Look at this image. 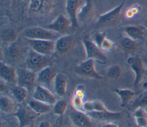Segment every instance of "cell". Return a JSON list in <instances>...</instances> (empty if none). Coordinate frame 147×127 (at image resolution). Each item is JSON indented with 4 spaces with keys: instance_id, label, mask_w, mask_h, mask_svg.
Listing matches in <instances>:
<instances>
[{
    "instance_id": "39",
    "label": "cell",
    "mask_w": 147,
    "mask_h": 127,
    "mask_svg": "<svg viewBox=\"0 0 147 127\" xmlns=\"http://www.w3.org/2000/svg\"><path fill=\"white\" fill-rule=\"evenodd\" d=\"M134 14L132 12V11L131 10V9H128L126 11V16L127 17V18H132L133 16H134Z\"/></svg>"
},
{
    "instance_id": "23",
    "label": "cell",
    "mask_w": 147,
    "mask_h": 127,
    "mask_svg": "<svg viewBox=\"0 0 147 127\" xmlns=\"http://www.w3.org/2000/svg\"><path fill=\"white\" fill-rule=\"evenodd\" d=\"M10 92L14 99L18 103L24 102L28 97V90L24 87L15 84L10 88Z\"/></svg>"
},
{
    "instance_id": "24",
    "label": "cell",
    "mask_w": 147,
    "mask_h": 127,
    "mask_svg": "<svg viewBox=\"0 0 147 127\" xmlns=\"http://www.w3.org/2000/svg\"><path fill=\"white\" fill-rule=\"evenodd\" d=\"M108 109L104 104L99 101H87L83 105V111L86 113L91 111H107Z\"/></svg>"
},
{
    "instance_id": "3",
    "label": "cell",
    "mask_w": 147,
    "mask_h": 127,
    "mask_svg": "<svg viewBox=\"0 0 147 127\" xmlns=\"http://www.w3.org/2000/svg\"><path fill=\"white\" fill-rule=\"evenodd\" d=\"M24 34L26 39L36 40H46L56 41L60 36V34L54 32L51 29L42 27L35 26L26 29Z\"/></svg>"
},
{
    "instance_id": "6",
    "label": "cell",
    "mask_w": 147,
    "mask_h": 127,
    "mask_svg": "<svg viewBox=\"0 0 147 127\" xmlns=\"http://www.w3.org/2000/svg\"><path fill=\"white\" fill-rule=\"evenodd\" d=\"M95 60L91 59H86L75 67V71L77 74L80 76L97 80L102 79L103 76L95 70Z\"/></svg>"
},
{
    "instance_id": "34",
    "label": "cell",
    "mask_w": 147,
    "mask_h": 127,
    "mask_svg": "<svg viewBox=\"0 0 147 127\" xmlns=\"http://www.w3.org/2000/svg\"><path fill=\"white\" fill-rule=\"evenodd\" d=\"M115 48V44L109 39L106 38L100 45V49L107 52L113 51Z\"/></svg>"
},
{
    "instance_id": "31",
    "label": "cell",
    "mask_w": 147,
    "mask_h": 127,
    "mask_svg": "<svg viewBox=\"0 0 147 127\" xmlns=\"http://www.w3.org/2000/svg\"><path fill=\"white\" fill-rule=\"evenodd\" d=\"M67 108V102L66 101L61 99L56 101L54 105H53L52 110L55 114L61 116L63 115Z\"/></svg>"
},
{
    "instance_id": "30",
    "label": "cell",
    "mask_w": 147,
    "mask_h": 127,
    "mask_svg": "<svg viewBox=\"0 0 147 127\" xmlns=\"http://www.w3.org/2000/svg\"><path fill=\"white\" fill-rule=\"evenodd\" d=\"M17 38V32L12 29H7L1 33V40L7 44H11L16 41Z\"/></svg>"
},
{
    "instance_id": "22",
    "label": "cell",
    "mask_w": 147,
    "mask_h": 127,
    "mask_svg": "<svg viewBox=\"0 0 147 127\" xmlns=\"http://www.w3.org/2000/svg\"><path fill=\"white\" fill-rule=\"evenodd\" d=\"M133 117L138 127H147V111L144 107H138L133 110Z\"/></svg>"
},
{
    "instance_id": "40",
    "label": "cell",
    "mask_w": 147,
    "mask_h": 127,
    "mask_svg": "<svg viewBox=\"0 0 147 127\" xmlns=\"http://www.w3.org/2000/svg\"><path fill=\"white\" fill-rule=\"evenodd\" d=\"M102 127H118V126L113 122H108L105 124Z\"/></svg>"
},
{
    "instance_id": "15",
    "label": "cell",
    "mask_w": 147,
    "mask_h": 127,
    "mask_svg": "<svg viewBox=\"0 0 147 127\" xmlns=\"http://www.w3.org/2000/svg\"><path fill=\"white\" fill-rule=\"evenodd\" d=\"M0 76L1 79L5 83L17 84V71L13 67L3 63L2 61H1Z\"/></svg>"
},
{
    "instance_id": "44",
    "label": "cell",
    "mask_w": 147,
    "mask_h": 127,
    "mask_svg": "<svg viewBox=\"0 0 147 127\" xmlns=\"http://www.w3.org/2000/svg\"><path fill=\"white\" fill-rule=\"evenodd\" d=\"M145 63H146V67H147V60H146V61H145Z\"/></svg>"
},
{
    "instance_id": "25",
    "label": "cell",
    "mask_w": 147,
    "mask_h": 127,
    "mask_svg": "<svg viewBox=\"0 0 147 127\" xmlns=\"http://www.w3.org/2000/svg\"><path fill=\"white\" fill-rule=\"evenodd\" d=\"M8 54L10 57L14 61H19L22 56L21 47L16 41L9 44L8 47Z\"/></svg>"
},
{
    "instance_id": "41",
    "label": "cell",
    "mask_w": 147,
    "mask_h": 127,
    "mask_svg": "<svg viewBox=\"0 0 147 127\" xmlns=\"http://www.w3.org/2000/svg\"><path fill=\"white\" fill-rule=\"evenodd\" d=\"M130 9H131V10L132 11V12L134 14H137V13L139 12V11H140V8H139V7H137L136 6L133 7L131 8Z\"/></svg>"
},
{
    "instance_id": "43",
    "label": "cell",
    "mask_w": 147,
    "mask_h": 127,
    "mask_svg": "<svg viewBox=\"0 0 147 127\" xmlns=\"http://www.w3.org/2000/svg\"><path fill=\"white\" fill-rule=\"evenodd\" d=\"M145 47H146V51H147V37H146V41H145Z\"/></svg>"
},
{
    "instance_id": "27",
    "label": "cell",
    "mask_w": 147,
    "mask_h": 127,
    "mask_svg": "<svg viewBox=\"0 0 147 127\" xmlns=\"http://www.w3.org/2000/svg\"><path fill=\"white\" fill-rule=\"evenodd\" d=\"M145 106H147V90H145L130 103V107L133 110L138 107Z\"/></svg>"
},
{
    "instance_id": "36",
    "label": "cell",
    "mask_w": 147,
    "mask_h": 127,
    "mask_svg": "<svg viewBox=\"0 0 147 127\" xmlns=\"http://www.w3.org/2000/svg\"><path fill=\"white\" fill-rule=\"evenodd\" d=\"M74 95L83 99L85 97V90L84 86L82 85L78 86L75 90Z\"/></svg>"
},
{
    "instance_id": "13",
    "label": "cell",
    "mask_w": 147,
    "mask_h": 127,
    "mask_svg": "<svg viewBox=\"0 0 147 127\" xmlns=\"http://www.w3.org/2000/svg\"><path fill=\"white\" fill-rule=\"evenodd\" d=\"M75 44V39L72 36H61L55 41V49L60 53H66L72 48Z\"/></svg>"
},
{
    "instance_id": "5",
    "label": "cell",
    "mask_w": 147,
    "mask_h": 127,
    "mask_svg": "<svg viewBox=\"0 0 147 127\" xmlns=\"http://www.w3.org/2000/svg\"><path fill=\"white\" fill-rule=\"evenodd\" d=\"M17 75L16 84L25 87L28 91L33 88L37 78V73L27 68H20L17 71Z\"/></svg>"
},
{
    "instance_id": "16",
    "label": "cell",
    "mask_w": 147,
    "mask_h": 127,
    "mask_svg": "<svg viewBox=\"0 0 147 127\" xmlns=\"http://www.w3.org/2000/svg\"><path fill=\"white\" fill-rule=\"evenodd\" d=\"M91 118L102 121H111L119 119L122 114V112H114L110 110L102 111H91L86 113Z\"/></svg>"
},
{
    "instance_id": "17",
    "label": "cell",
    "mask_w": 147,
    "mask_h": 127,
    "mask_svg": "<svg viewBox=\"0 0 147 127\" xmlns=\"http://www.w3.org/2000/svg\"><path fill=\"white\" fill-rule=\"evenodd\" d=\"M68 80V75L63 72H57L54 81V91L57 95L62 97L66 94L67 82Z\"/></svg>"
},
{
    "instance_id": "26",
    "label": "cell",
    "mask_w": 147,
    "mask_h": 127,
    "mask_svg": "<svg viewBox=\"0 0 147 127\" xmlns=\"http://www.w3.org/2000/svg\"><path fill=\"white\" fill-rule=\"evenodd\" d=\"M15 109V104L13 100L6 95H1L0 98V109L4 113H11Z\"/></svg>"
},
{
    "instance_id": "28",
    "label": "cell",
    "mask_w": 147,
    "mask_h": 127,
    "mask_svg": "<svg viewBox=\"0 0 147 127\" xmlns=\"http://www.w3.org/2000/svg\"><path fill=\"white\" fill-rule=\"evenodd\" d=\"M91 13H92V6L91 5L90 3L87 1L83 6H82V7L80 8L78 13V14H77L78 22L79 20L84 21V20H87V18L90 17Z\"/></svg>"
},
{
    "instance_id": "14",
    "label": "cell",
    "mask_w": 147,
    "mask_h": 127,
    "mask_svg": "<svg viewBox=\"0 0 147 127\" xmlns=\"http://www.w3.org/2000/svg\"><path fill=\"white\" fill-rule=\"evenodd\" d=\"M69 117L72 122L77 127H91L92 125L91 118L82 111L75 110L70 113Z\"/></svg>"
},
{
    "instance_id": "35",
    "label": "cell",
    "mask_w": 147,
    "mask_h": 127,
    "mask_svg": "<svg viewBox=\"0 0 147 127\" xmlns=\"http://www.w3.org/2000/svg\"><path fill=\"white\" fill-rule=\"evenodd\" d=\"M106 34L105 32H98V33H96L94 35V36L93 41L99 48H100V45L102 44V43L106 38Z\"/></svg>"
},
{
    "instance_id": "12",
    "label": "cell",
    "mask_w": 147,
    "mask_h": 127,
    "mask_svg": "<svg viewBox=\"0 0 147 127\" xmlns=\"http://www.w3.org/2000/svg\"><path fill=\"white\" fill-rule=\"evenodd\" d=\"M57 72L49 66L41 70L37 74L36 81L39 85L44 86H49L54 81Z\"/></svg>"
},
{
    "instance_id": "38",
    "label": "cell",
    "mask_w": 147,
    "mask_h": 127,
    "mask_svg": "<svg viewBox=\"0 0 147 127\" xmlns=\"http://www.w3.org/2000/svg\"><path fill=\"white\" fill-rule=\"evenodd\" d=\"M38 127H51V125L48 121H42L40 123Z\"/></svg>"
},
{
    "instance_id": "37",
    "label": "cell",
    "mask_w": 147,
    "mask_h": 127,
    "mask_svg": "<svg viewBox=\"0 0 147 127\" xmlns=\"http://www.w3.org/2000/svg\"><path fill=\"white\" fill-rule=\"evenodd\" d=\"M142 26L146 29H147V13L144 15V16L143 17L142 19Z\"/></svg>"
},
{
    "instance_id": "2",
    "label": "cell",
    "mask_w": 147,
    "mask_h": 127,
    "mask_svg": "<svg viewBox=\"0 0 147 127\" xmlns=\"http://www.w3.org/2000/svg\"><path fill=\"white\" fill-rule=\"evenodd\" d=\"M49 63L50 60L48 56L38 53L31 49L25 60L26 68L37 74L49 66Z\"/></svg>"
},
{
    "instance_id": "1",
    "label": "cell",
    "mask_w": 147,
    "mask_h": 127,
    "mask_svg": "<svg viewBox=\"0 0 147 127\" xmlns=\"http://www.w3.org/2000/svg\"><path fill=\"white\" fill-rule=\"evenodd\" d=\"M126 0H123L121 3L113 8L112 10L100 15L95 23L97 28H104L115 25L118 21L121 11L124 5Z\"/></svg>"
},
{
    "instance_id": "42",
    "label": "cell",
    "mask_w": 147,
    "mask_h": 127,
    "mask_svg": "<svg viewBox=\"0 0 147 127\" xmlns=\"http://www.w3.org/2000/svg\"><path fill=\"white\" fill-rule=\"evenodd\" d=\"M142 87L145 90H147V81H145L142 83Z\"/></svg>"
},
{
    "instance_id": "32",
    "label": "cell",
    "mask_w": 147,
    "mask_h": 127,
    "mask_svg": "<svg viewBox=\"0 0 147 127\" xmlns=\"http://www.w3.org/2000/svg\"><path fill=\"white\" fill-rule=\"evenodd\" d=\"M122 73L121 67L118 64H114L109 67L106 70V75L111 79H116L119 78Z\"/></svg>"
},
{
    "instance_id": "4",
    "label": "cell",
    "mask_w": 147,
    "mask_h": 127,
    "mask_svg": "<svg viewBox=\"0 0 147 127\" xmlns=\"http://www.w3.org/2000/svg\"><path fill=\"white\" fill-rule=\"evenodd\" d=\"M31 49L41 55L48 56L52 54L55 49V41L27 39Z\"/></svg>"
},
{
    "instance_id": "10",
    "label": "cell",
    "mask_w": 147,
    "mask_h": 127,
    "mask_svg": "<svg viewBox=\"0 0 147 127\" xmlns=\"http://www.w3.org/2000/svg\"><path fill=\"white\" fill-rule=\"evenodd\" d=\"M83 3V0H67L65 11L69 19L71 21L72 27L76 28L78 26L77 14Z\"/></svg>"
},
{
    "instance_id": "18",
    "label": "cell",
    "mask_w": 147,
    "mask_h": 127,
    "mask_svg": "<svg viewBox=\"0 0 147 127\" xmlns=\"http://www.w3.org/2000/svg\"><path fill=\"white\" fill-rule=\"evenodd\" d=\"M13 115L17 118L20 127H26L34 117L28 110L22 107H20Z\"/></svg>"
},
{
    "instance_id": "20",
    "label": "cell",
    "mask_w": 147,
    "mask_h": 127,
    "mask_svg": "<svg viewBox=\"0 0 147 127\" xmlns=\"http://www.w3.org/2000/svg\"><path fill=\"white\" fill-rule=\"evenodd\" d=\"M28 107L32 111L37 115L47 113L52 109L51 105L35 99L30 101L28 102Z\"/></svg>"
},
{
    "instance_id": "8",
    "label": "cell",
    "mask_w": 147,
    "mask_h": 127,
    "mask_svg": "<svg viewBox=\"0 0 147 127\" xmlns=\"http://www.w3.org/2000/svg\"><path fill=\"white\" fill-rule=\"evenodd\" d=\"M127 63L130 65L134 74V85L137 86L141 82L144 74L145 70L142 60L138 56H131L127 58Z\"/></svg>"
},
{
    "instance_id": "21",
    "label": "cell",
    "mask_w": 147,
    "mask_h": 127,
    "mask_svg": "<svg viewBox=\"0 0 147 127\" xmlns=\"http://www.w3.org/2000/svg\"><path fill=\"white\" fill-rule=\"evenodd\" d=\"M143 26L136 25H129L125 28V33L127 37L134 40H142L144 37V30Z\"/></svg>"
},
{
    "instance_id": "7",
    "label": "cell",
    "mask_w": 147,
    "mask_h": 127,
    "mask_svg": "<svg viewBox=\"0 0 147 127\" xmlns=\"http://www.w3.org/2000/svg\"><path fill=\"white\" fill-rule=\"evenodd\" d=\"M86 52V59H94L100 63H105L106 61V57L103 53L99 48L93 41L88 39H84L83 41Z\"/></svg>"
},
{
    "instance_id": "29",
    "label": "cell",
    "mask_w": 147,
    "mask_h": 127,
    "mask_svg": "<svg viewBox=\"0 0 147 127\" xmlns=\"http://www.w3.org/2000/svg\"><path fill=\"white\" fill-rule=\"evenodd\" d=\"M121 44L124 50L127 52H134L138 47V45L136 41L129 37H124L121 41Z\"/></svg>"
},
{
    "instance_id": "33",
    "label": "cell",
    "mask_w": 147,
    "mask_h": 127,
    "mask_svg": "<svg viewBox=\"0 0 147 127\" xmlns=\"http://www.w3.org/2000/svg\"><path fill=\"white\" fill-rule=\"evenodd\" d=\"M71 103L75 110L83 111V105L84 102H83V98L74 95L72 98Z\"/></svg>"
},
{
    "instance_id": "9",
    "label": "cell",
    "mask_w": 147,
    "mask_h": 127,
    "mask_svg": "<svg viewBox=\"0 0 147 127\" xmlns=\"http://www.w3.org/2000/svg\"><path fill=\"white\" fill-rule=\"evenodd\" d=\"M32 97L33 99L41 101L51 105H54L56 102V98L52 92L47 87L39 84L34 88Z\"/></svg>"
},
{
    "instance_id": "19",
    "label": "cell",
    "mask_w": 147,
    "mask_h": 127,
    "mask_svg": "<svg viewBox=\"0 0 147 127\" xmlns=\"http://www.w3.org/2000/svg\"><path fill=\"white\" fill-rule=\"evenodd\" d=\"M114 91L119 97L121 101L120 105L122 107L128 106L135 95L133 91L126 88H115L114 89Z\"/></svg>"
},
{
    "instance_id": "11",
    "label": "cell",
    "mask_w": 147,
    "mask_h": 127,
    "mask_svg": "<svg viewBox=\"0 0 147 127\" xmlns=\"http://www.w3.org/2000/svg\"><path fill=\"white\" fill-rule=\"evenodd\" d=\"M72 26L70 20L64 16L60 14L50 24L48 25V29L56 32L59 34L64 33Z\"/></svg>"
}]
</instances>
